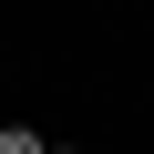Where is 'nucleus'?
<instances>
[{
  "instance_id": "f257e3e1",
  "label": "nucleus",
  "mask_w": 154,
  "mask_h": 154,
  "mask_svg": "<svg viewBox=\"0 0 154 154\" xmlns=\"http://www.w3.org/2000/svg\"><path fill=\"white\" fill-rule=\"evenodd\" d=\"M0 154H41V123H0Z\"/></svg>"
},
{
  "instance_id": "f03ea898",
  "label": "nucleus",
  "mask_w": 154,
  "mask_h": 154,
  "mask_svg": "<svg viewBox=\"0 0 154 154\" xmlns=\"http://www.w3.org/2000/svg\"><path fill=\"white\" fill-rule=\"evenodd\" d=\"M41 154H93V144H41Z\"/></svg>"
}]
</instances>
